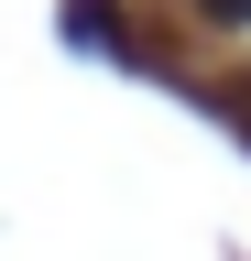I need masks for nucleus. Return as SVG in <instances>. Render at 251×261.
Returning a JSON list of instances; mask_svg holds the SVG:
<instances>
[{
	"label": "nucleus",
	"mask_w": 251,
	"mask_h": 261,
	"mask_svg": "<svg viewBox=\"0 0 251 261\" xmlns=\"http://www.w3.org/2000/svg\"><path fill=\"white\" fill-rule=\"evenodd\" d=\"M197 11H208V22H251V0H197Z\"/></svg>",
	"instance_id": "f257e3e1"
}]
</instances>
